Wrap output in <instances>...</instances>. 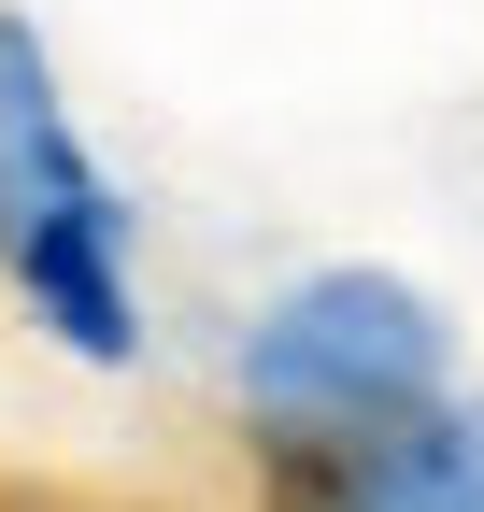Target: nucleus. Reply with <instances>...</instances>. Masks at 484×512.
Instances as JSON below:
<instances>
[{
	"mask_svg": "<svg viewBox=\"0 0 484 512\" xmlns=\"http://www.w3.org/2000/svg\"><path fill=\"white\" fill-rule=\"evenodd\" d=\"M0 285L29 299V328L57 356H100V370L143 356L129 228H114L100 157L72 143V100H57V57L29 15H0Z\"/></svg>",
	"mask_w": 484,
	"mask_h": 512,
	"instance_id": "nucleus-1",
	"label": "nucleus"
},
{
	"mask_svg": "<svg viewBox=\"0 0 484 512\" xmlns=\"http://www.w3.org/2000/svg\"><path fill=\"white\" fill-rule=\"evenodd\" d=\"M428 384H442V313L413 299L399 271H314V285H285L257 313V342H242L257 427H299V441L399 427Z\"/></svg>",
	"mask_w": 484,
	"mask_h": 512,
	"instance_id": "nucleus-2",
	"label": "nucleus"
},
{
	"mask_svg": "<svg viewBox=\"0 0 484 512\" xmlns=\"http://www.w3.org/2000/svg\"><path fill=\"white\" fill-rule=\"evenodd\" d=\"M385 512H484V413H442L399 441V498Z\"/></svg>",
	"mask_w": 484,
	"mask_h": 512,
	"instance_id": "nucleus-3",
	"label": "nucleus"
}]
</instances>
